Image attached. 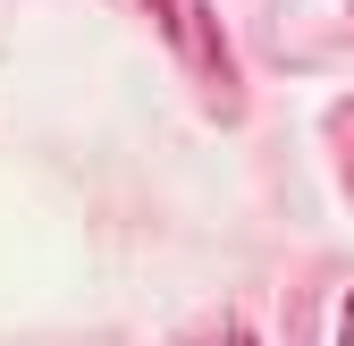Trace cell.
Returning <instances> with one entry per match:
<instances>
[{"instance_id":"obj_1","label":"cell","mask_w":354,"mask_h":346,"mask_svg":"<svg viewBox=\"0 0 354 346\" xmlns=\"http://www.w3.org/2000/svg\"><path fill=\"white\" fill-rule=\"evenodd\" d=\"M160 42L177 51V68H186L211 102H236V51H228V34H219V9L211 0H144Z\"/></svg>"},{"instance_id":"obj_2","label":"cell","mask_w":354,"mask_h":346,"mask_svg":"<svg viewBox=\"0 0 354 346\" xmlns=\"http://www.w3.org/2000/svg\"><path fill=\"white\" fill-rule=\"evenodd\" d=\"M194 346H261V338H253V329H245V321H236V313H228V321H211V329H203V338H194Z\"/></svg>"},{"instance_id":"obj_3","label":"cell","mask_w":354,"mask_h":346,"mask_svg":"<svg viewBox=\"0 0 354 346\" xmlns=\"http://www.w3.org/2000/svg\"><path fill=\"white\" fill-rule=\"evenodd\" d=\"M337 346H354V295H346V313H337Z\"/></svg>"}]
</instances>
